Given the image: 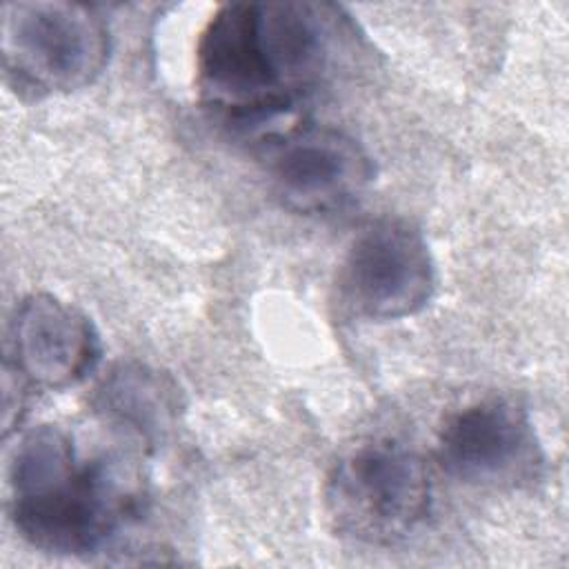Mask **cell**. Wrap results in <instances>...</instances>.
Listing matches in <instances>:
<instances>
[{"instance_id": "8", "label": "cell", "mask_w": 569, "mask_h": 569, "mask_svg": "<svg viewBox=\"0 0 569 569\" xmlns=\"http://www.w3.org/2000/svg\"><path fill=\"white\" fill-rule=\"evenodd\" d=\"M100 353L93 322L73 305L44 291L18 302L9 322L7 367L29 387H73L93 371Z\"/></svg>"}, {"instance_id": "9", "label": "cell", "mask_w": 569, "mask_h": 569, "mask_svg": "<svg viewBox=\"0 0 569 569\" xmlns=\"http://www.w3.org/2000/svg\"><path fill=\"white\" fill-rule=\"evenodd\" d=\"M93 411L127 429L147 447L158 445L182 409L176 380L142 362H118L98 382L91 396Z\"/></svg>"}, {"instance_id": "6", "label": "cell", "mask_w": 569, "mask_h": 569, "mask_svg": "<svg viewBox=\"0 0 569 569\" xmlns=\"http://www.w3.org/2000/svg\"><path fill=\"white\" fill-rule=\"evenodd\" d=\"M542 447L529 411L509 398H485L451 413L438 433L442 469L473 487H520L538 478Z\"/></svg>"}, {"instance_id": "2", "label": "cell", "mask_w": 569, "mask_h": 569, "mask_svg": "<svg viewBox=\"0 0 569 569\" xmlns=\"http://www.w3.org/2000/svg\"><path fill=\"white\" fill-rule=\"evenodd\" d=\"M9 518L24 542L53 556L98 553L140 518L147 485L120 453L82 458L73 438L40 425L20 436L7 467Z\"/></svg>"}, {"instance_id": "4", "label": "cell", "mask_w": 569, "mask_h": 569, "mask_svg": "<svg viewBox=\"0 0 569 569\" xmlns=\"http://www.w3.org/2000/svg\"><path fill=\"white\" fill-rule=\"evenodd\" d=\"M111 51L104 18L78 2H4V76L20 96L44 98L93 84Z\"/></svg>"}, {"instance_id": "7", "label": "cell", "mask_w": 569, "mask_h": 569, "mask_svg": "<svg viewBox=\"0 0 569 569\" xmlns=\"http://www.w3.org/2000/svg\"><path fill=\"white\" fill-rule=\"evenodd\" d=\"M271 189L296 213H331L351 204L373 180L369 153L345 131L298 124L264 142Z\"/></svg>"}, {"instance_id": "1", "label": "cell", "mask_w": 569, "mask_h": 569, "mask_svg": "<svg viewBox=\"0 0 569 569\" xmlns=\"http://www.w3.org/2000/svg\"><path fill=\"white\" fill-rule=\"evenodd\" d=\"M347 36L325 2H227L196 47V89L224 127L269 142L300 124V104L325 82Z\"/></svg>"}, {"instance_id": "5", "label": "cell", "mask_w": 569, "mask_h": 569, "mask_svg": "<svg viewBox=\"0 0 569 569\" xmlns=\"http://www.w3.org/2000/svg\"><path fill=\"white\" fill-rule=\"evenodd\" d=\"M436 264L418 227L402 218L367 224L349 244L338 273L342 305L365 320H400L427 307Z\"/></svg>"}, {"instance_id": "3", "label": "cell", "mask_w": 569, "mask_h": 569, "mask_svg": "<svg viewBox=\"0 0 569 569\" xmlns=\"http://www.w3.org/2000/svg\"><path fill=\"white\" fill-rule=\"evenodd\" d=\"M322 498L325 513L340 536L365 545H396L427 520L431 480L416 451L373 440L331 467Z\"/></svg>"}]
</instances>
